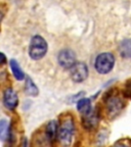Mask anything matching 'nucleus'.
Returning a JSON list of instances; mask_svg holds the SVG:
<instances>
[{
	"label": "nucleus",
	"instance_id": "obj_1",
	"mask_svg": "<svg viewBox=\"0 0 131 147\" xmlns=\"http://www.w3.org/2000/svg\"><path fill=\"white\" fill-rule=\"evenodd\" d=\"M75 133V124L72 117H66L58 126V139L62 147H69Z\"/></svg>",
	"mask_w": 131,
	"mask_h": 147
},
{
	"label": "nucleus",
	"instance_id": "obj_2",
	"mask_svg": "<svg viewBox=\"0 0 131 147\" xmlns=\"http://www.w3.org/2000/svg\"><path fill=\"white\" fill-rule=\"evenodd\" d=\"M47 52V43L43 37L36 35L32 38L29 47V55L34 60H39L44 57Z\"/></svg>",
	"mask_w": 131,
	"mask_h": 147
},
{
	"label": "nucleus",
	"instance_id": "obj_3",
	"mask_svg": "<svg viewBox=\"0 0 131 147\" xmlns=\"http://www.w3.org/2000/svg\"><path fill=\"white\" fill-rule=\"evenodd\" d=\"M115 64V57L112 53L105 52L100 53L95 59V69L97 73L101 74V75H106V74L110 73L114 67Z\"/></svg>",
	"mask_w": 131,
	"mask_h": 147
},
{
	"label": "nucleus",
	"instance_id": "obj_4",
	"mask_svg": "<svg viewBox=\"0 0 131 147\" xmlns=\"http://www.w3.org/2000/svg\"><path fill=\"white\" fill-rule=\"evenodd\" d=\"M124 107V101L118 95H111L107 99V110L111 117L118 115Z\"/></svg>",
	"mask_w": 131,
	"mask_h": 147
},
{
	"label": "nucleus",
	"instance_id": "obj_5",
	"mask_svg": "<svg viewBox=\"0 0 131 147\" xmlns=\"http://www.w3.org/2000/svg\"><path fill=\"white\" fill-rule=\"evenodd\" d=\"M70 73H71V78L74 82L82 83L88 77V67L84 62H76L70 69Z\"/></svg>",
	"mask_w": 131,
	"mask_h": 147
},
{
	"label": "nucleus",
	"instance_id": "obj_6",
	"mask_svg": "<svg viewBox=\"0 0 131 147\" xmlns=\"http://www.w3.org/2000/svg\"><path fill=\"white\" fill-rule=\"evenodd\" d=\"M58 61L62 69H70L76 63V54L71 49H62L58 55Z\"/></svg>",
	"mask_w": 131,
	"mask_h": 147
},
{
	"label": "nucleus",
	"instance_id": "obj_7",
	"mask_svg": "<svg viewBox=\"0 0 131 147\" xmlns=\"http://www.w3.org/2000/svg\"><path fill=\"white\" fill-rule=\"evenodd\" d=\"M3 103L5 107L9 110H14L18 106V97L16 92L12 88H8L4 91L3 94Z\"/></svg>",
	"mask_w": 131,
	"mask_h": 147
},
{
	"label": "nucleus",
	"instance_id": "obj_8",
	"mask_svg": "<svg viewBox=\"0 0 131 147\" xmlns=\"http://www.w3.org/2000/svg\"><path fill=\"white\" fill-rule=\"evenodd\" d=\"M99 115L97 110H91L89 113L83 115V126L88 130H92L98 125Z\"/></svg>",
	"mask_w": 131,
	"mask_h": 147
},
{
	"label": "nucleus",
	"instance_id": "obj_9",
	"mask_svg": "<svg viewBox=\"0 0 131 147\" xmlns=\"http://www.w3.org/2000/svg\"><path fill=\"white\" fill-rule=\"evenodd\" d=\"M58 125L55 121H50L47 123L45 127V136L49 142L53 141L58 138Z\"/></svg>",
	"mask_w": 131,
	"mask_h": 147
},
{
	"label": "nucleus",
	"instance_id": "obj_10",
	"mask_svg": "<svg viewBox=\"0 0 131 147\" xmlns=\"http://www.w3.org/2000/svg\"><path fill=\"white\" fill-rule=\"evenodd\" d=\"M77 109L82 115L89 113L92 110L91 108V100L89 98H81L77 102Z\"/></svg>",
	"mask_w": 131,
	"mask_h": 147
},
{
	"label": "nucleus",
	"instance_id": "obj_11",
	"mask_svg": "<svg viewBox=\"0 0 131 147\" xmlns=\"http://www.w3.org/2000/svg\"><path fill=\"white\" fill-rule=\"evenodd\" d=\"M118 50L123 58H131V39L123 40L120 43Z\"/></svg>",
	"mask_w": 131,
	"mask_h": 147
},
{
	"label": "nucleus",
	"instance_id": "obj_12",
	"mask_svg": "<svg viewBox=\"0 0 131 147\" xmlns=\"http://www.w3.org/2000/svg\"><path fill=\"white\" fill-rule=\"evenodd\" d=\"M12 133V128L6 119H0V140L6 141L9 139V136Z\"/></svg>",
	"mask_w": 131,
	"mask_h": 147
},
{
	"label": "nucleus",
	"instance_id": "obj_13",
	"mask_svg": "<svg viewBox=\"0 0 131 147\" xmlns=\"http://www.w3.org/2000/svg\"><path fill=\"white\" fill-rule=\"evenodd\" d=\"M25 92L29 96H37L39 93V90L35 85V83L30 77H26V82H25Z\"/></svg>",
	"mask_w": 131,
	"mask_h": 147
},
{
	"label": "nucleus",
	"instance_id": "obj_14",
	"mask_svg": "<svg viewBox=\"0 0 131 147\" xmlns=\"http://www.w3.org/2000/svg\"><path fill=\"white\" fill-rule=\"evenodd\" d=\"M9 65H10V69H12V74H14V78H16V80L22 81L25 79V74H24V71H22L20 64H18V62L16 61V59H10Z\"/></svg>",
	"mask_w": 131,
	"mask_h": 147
},
{
	"label": "nucleus",
	"instance_id": "obj_15",
	"mask_svg": "<svg viewBox=\"0 0 131 147\" xmlns=\"http://www.w3.org/2000/svg\"><path fill=\"white\" fill-rule=\"evenodd\" d=\"M6 62V56L3 53L0 52V65H2Z\"/></svg>",
	"mask_w": 131,
	"mask_h": 147
},
{
	"label": "nucleus",
	"instance_id": "obj_16",
	"mask_svg": "<svg viewBox=\"0 0 131 147\" xmlns=\"http://www.w3.org/2000/svg\"><path fill=\"white\" fill-rule=\"evenodd\" d=\"M114 147H129V146H127L126 144H123V143H118Z\"/></svg>",
	"mask_w": 131,
	"mask_h": 147
},
{
	"label": "nucleus",
	"instance_id": "obj_17",
	"mask_svg": "<svg viewBox=\"0 0 131 147\" xmlns=\"http://www.w3.org/2000/svg\"><path fill=\"white\" fill-rule=\"evenodd\" d=\"M23 147H28V142H27V139H26V138H25V140H24Z\"/></svg>",
	"mask_w": 131,
	"mask_h": 147
}]
</instances>
